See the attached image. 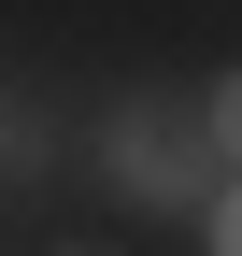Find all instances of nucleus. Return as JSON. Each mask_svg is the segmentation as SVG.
I'll return each instance as SVG.
<instances>
[{"mask_svg":"<svg viewBox=\"0 0 242 256\" xmlns=\"http://www.w3.org/2000/svg\"><path fill=\"white\" fill-rule=\"evenodd\" d=\"M114 185L128 200H228V142H214V114L200 100H128L114 114Z\"/></svg>","mask_w":242,"mask_h":256,"instance_id":"obj_1","label":"nucleus"},{"mask_svg":"<svg viewBox=\"0 0 242 256\" xmlns=\"http://www.w3.org/2000/svg\"><path fill=\"white\" fill-rule=\"evenodd\" d=\"M200 114H214V142H228V171H242V72H214V100H200Z\"/></svg>","mask_w":242,"mask_h":256,"instance_id":"obj_2","label":"nucleus"},{"mask_svg":"<svg viewBox=\"0 0 242 256\" xmlns=\"http://www.w3.org/2000/svg\"><path fill=\"white\" fill-rule=\"evenodd\" d=\"M28 156H43V114H14V100H0V171H28Z\"/></svg>","mask_w":242,"mask_h":256,"instance_id":"obj_3","label":"nucleus"},{"mask_svg":"<svg viewBox=\"0 0 242 256\" xmlns=\"http://www.w3.org/2000/svg\"><path fill=\"white\" fill-rule=\"evenodd\" d=\"M214 256H242V185H228V200H214Z\"/></svg>","mask_w":242,"mask_h":256,"instance_id":"obj_4","label":"nucleus"},{"mask_svg":"<svg viewBox=\"0 0 242 256\" xmlns=\"http://www.w3.org/2000/svg\"><path fill=\"white\" fill-rule=\"evenodd\" d=\"M57 256H114V242H57Z\"/></svg>","mask_w":242,"mask_h":256,"instance_id":"obj_5","label":"nucleus"}]
</instances>
